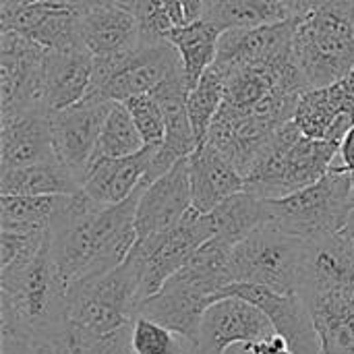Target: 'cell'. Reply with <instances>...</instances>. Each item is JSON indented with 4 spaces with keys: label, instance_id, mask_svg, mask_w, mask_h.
Wrapping results in <instances>:
<instances>
[{
    "label": "cell",
    "instance_id": "cell-1",
    "mask_svg": "<svg viewBox=\"0 0 354 354\" xmlns=\"http://www.w3.org/2000/svg\"><path fill=\"white\" fill-rule=\"evenodd\" d=\"M145 183L122 203L100 205L83 191L68 195L50 222L48 245L66 286L118 268L137 243V205Z\"/></svg>",
    "mask_w": 354,
    "mask_h": 354
},
{
    "label": "cell",
    "instance_id": "cell-2",
    "mask_svg": "<svg viewBox=\"0 0 354 354\" xmlns=\"http://www.w3.org/2000/svg\"><path fill=\"white\" fill-rule=\"evenodd\" d=\"M66 288L46 234V243L33 259L0 270L2 332L44 340L66 319Z\"/></svg>",
    "mask_w": 354,
    "mask_h": 354
},
{
    "label": "cell",
    "instance_id": "cell-3",
    "mask_svg": "<svg viewBox=\"0 0 354 354\" xmlns=\"http://www.w3.org/2000/svg\"><path fill=\"white\" fill-rule=\"evenodd\" d=\"M338 156V143L307 137L290 120L278 129L270 147L245 178V191L261 199L286 197L326 176Z\"/></svg>",
    "mask_w": 354,
    "mask_h": 354
},
{
    "label": "cell",
    "instance_id": "cell-4",
    "mask_svg": "<svg viewBox=\"0 0 354 354\" xmlns=\"http://www.w3.org/2000/svg\"><path fill=\"white\" fill-rule=\"evenodd\" d=\"M295 60L311 87H326L354 68V0H326L299 17Z\"/></svg>",
    "mask_w": 354,
    "mask_h": 354
},
{
    "label": "cell",
    "instance_id": "cell-5",
    "mask_svg": "<svg viewBox=\"0 0 354 354\" xmlns=\"http://www.w3.org/2000/svg\"><path fill=\"white\" fill-rule=\"evenodd\" d=\"M354 199L353 176L334 164L317 183L280 199H268L276 228L305 243L338 234L351 214Z\"/></svg>",
    "mask_w": 354,
    "mask_h": 354
},
{
    "label": "cell",
    "instance_id": "cell-6",
    "mask_svg": "<svg viewBox=\"0 0 354 354\" xmlns=\"http://www.w3.org/2000/svg\"><path fill=\"white\" fill-rule=\"evenodd\" d=\"M141 278L127 257L118 268L79 280L66 288V317L95 334H114L131 328L139 315Z\"/></svg>",
    "mask_w": 354,
    "mask_h": 354
},
{
    "label": "cell",
    "instance_id": "cell-7",
    "mask_svg": "<svg viewBox=\"0 0 354 354\" xmlns=\"http://www.w3.org/2000/svg\"><path fill=\"white\" fill-rule=\"evenodd\" d=\"M305 241L266 224L230 253V284L263 286L278 295H299Z\"/></svg>",
    "mask_w": 354,
    "mask_h": 354
},
{
    "label": "cell",
    "instance_id": "cell-8",
    "mask_svg": "<svg viewBox=\"0 0 354 354\" xmlns=\"http://www.w3.org/2000/svg\"><path fill=\"white\" fill-rule=\"evenodd\" d=\"M180 66V56L168 39L139 41L124 52L93 56L91 89L85 100L127 102L129 97L151 93Z\"/></svg>",
    "mask_w": 354,
    "mask_h": 354
},
{
    "label": "cell",
    "instance_id": "cell-9",
    "mask_svg": "<svg viewBox=\"0 0 354 354\" xmlns=\"http://www.w3.org/2000/svg\"><path fill=\"white\" fill-rule=\"evenodd\" d=\"M212 236L214 226L209 216L191 209L170 230L147 239H137L129 257L135 261L139 270L143 301L156 295Z\"/></svg>",
    "mask_w": 354,
    "mask_h": 354
},
{
    "label": "cell",
    "instance_id": "cell-10",
    "mask_svg": "<svg viewBox=\"0 0 354 354\" xmlns=\"http://www.w3.org/2000/svg\"><path fill=\"white\" fill-rule=\"evenodd\" d=\"M46 52H48L46 48H41L39 44L17 31H2L0 37L2 118L44 106Z\"/></svg>",
    "mask_w": 354,
    "mask_h": 354
},
{
    "label": "cell",
    "instance_id": "cell-11",
    "mask_svg": "<svg viewBox=\"0 0 354 354\" xmlns=\"http://www.w3.org/2000/svg\"><path fill=\"white\" fill-rule=\"evenodd\" d=\"M274 334L270 317L257 305L241 297H224L207 307L195 354H226L234 344L245 346Z\"/></svg>",
    "mask_w": 354,
    "mask_h": 354
},
{
    "label": "cell",
    "instance_id": "cell-12",
    "mask_svg": "<svg viewBox=\"0 0 354 354\" xmlns=\"http://www.w3.org/2000/svg\"><path fill=\"white\" fill-rule=\"evenodd\" d=\"M280 127L284 124L251 108H232L222 104L209 129L207 143L218 147L247 178L270 147Z\"/></svg>",
    "mask_w": 354,
    "mask_h": 354
},
{
    "label": "cell",
    "instance_id": "cell-13",
    "mask_svg": "<svg viewBox=\"0 0 354 354\" xmlns=\"http://www.w3.org/2000/svg\"><path fill=\"white\" fill-rule=\"evenodd\" d=\"M2 31H17L46 50L83 48L81 10L58 0H33L0 8Z\"/></svg>",
    "mask_w": 354,
    "mask_h": 354
},
{
    "label": "cell",
    "instance_id": "cell-14",
    "mask_svg": "<svg viewBox=\"0 0 354 354\" xmlns=\"http://www.w3.org/2000/svg\"><path fill=\"white\" fill-rule=\"evenodd\" d=\"M189 91L191 85L183 73V66L151 91V95L160 102L166 116V137L160 145H153V153L143 183H153L156 178L166 174L174 164L189 158L199 147L187 110Z\"/></svg>",
    "mask_w": 354,
    "mask_h": 354
},
{
    "label": "cell",
    "instance_id": "cell-15",
    "mask_svg": "<svg viewBox=\"0 0 354 354\" xmlns=\"http://www.w3.org/2000/svg\"><path fill=\"white\" fill-rule=\"evenodd\" d=\"M112 104L114 102L83 100L71 108L50 114L56 158L81 180V187L91 166L95 145Z\"/></svg>",
    "mask_w": 354,
    "mask_h": 354
},
{
    "label": "cell",
    "instance_id": "cell-16",
    "mask_svg": "<svg viewBox=\"0 0 354 354\" xmlns=\"http://www.w3.org/2000/svg\"><path fill=\"white\" fill-rule=\"evenodd\" d=\"M299 17H290L278 23L228 29L220 37L216 66L230 75L247 66H266L284 60L292 54L295 31Z\"/></svg>",
    "mask_w": 354,
    "mask_h": 354
},
{
    "label": "cell",
    "instance_id": "cell-17",
    "mask_svg": "<svg viewBox=\"0 0 354 354\" xmlns=\"http://www.w3.org/2000/svg\"><path fill=\"white\" fill-rule=\"evenodd\" d=\"M292 122L307 137L340 145L354 124V68L332 85L303 91Z\"/></svg>",
    "mask_w": 354,
    "mask_h": 354
},
{
    "label": "cell",
    "instance_id": "cell-18",
    "mask_svg": "<svg viewBox=\"0 0 354 354\" xmlns=\"http://www.w3.org/2000/svg\"><path fill=\"white\" fill-rule=\"evenodd\" d=\"M224 297H241L257 305L270 317L276 334H280L290 344L295 354H322L319 334L301 295H278L263 286L230 284L222 288L218 301Z\"/></svg>",
    "mask_w": 354,
    "mask_h": 354
},
{
    "label": "cell",
    "instance_id": "cell-19",
    "mask_svg": "<svg viewBox=\"0 0 354 354\" xmlns=\"http://www.w3.org/2000/svg\"><path fill=\"white\" fill-rule=\"evenodd\" d=\"M301 299L354 295V243L344 234H330L305 243Z\"/></svg>",
    "mask_w": 354,
    "mask_h": 354
},
{
    "label": "cell",
    "instance_id": "cell-20",
    "mask_svg": "<svg viewBox=\"0 0 354 354\" xmlns=\"http://www.w3.org/2000/svg\"><path fill=\"white\" fill-rule=\"evenodd\" d=\"M191 209L193 195L189 178V158H185L153 183H145L135 216L137 236L147 239L166 232L176 226Z\"/></svg>",
    "mask_w": 354,
    "mask_h": 354
},
{
    "label": "cell",
    "instance_id": "cell-21",
    "mask_svg": "<svg viewBox=\"0 0 354 354\" xmlns=\"http://www.w3.org/2000/svg\"><path fill=\"white\" fill-rule=\"evenodd\" d=\"M44 106L2 118V145L0 164L2 170L23 168L37 162L56 158L52 139V118Z\"/></svg>",
    "mask_w": 354,
    "mask_h": 354
},
{
    "label": "cell",
    "instance_id": "cell-22",
    "mask_svg": "<svg viewBox=\"0 0 354 354\" xmlns=\"http://www.w3.org/2000/svg\"><path fill=\"white\" fill-rule=\"evenodd\" d=\"M214 297L176 280L174 276L151 297L139 305V315L153 319L189 342L197 344L199 328Z\"/></svg>",
    "mask_w": 354,
    "mask_h": 354
},
{
    "label": "cell",
    "instance_id": "cell-23",
    "mask_svg": "<svg viewBox=\"0 0 354 354\" xmlns=\"http://www.w3.org/2000/svg\"><path fill=\"white\" fill-rule=\"evenodd\" d=\"M189 178L193 209L209 214L222 201L245 189V176L212 143H201L189 156Z\"/></svg>",
    "mask_w": 354,
    "mask_h": 354
},
{
    "label": "cell",
    "instance_id": "cell-24",
    "mask_svg": "<svg viewBox=\"0 0 354 354\" xmlns=\"http://www.w3.org/2000/svg\"><path fill=\"white\" fill-rule=\"evenodd\" d=\"M93 56L85 48L48 50L44 68V106L50 112L83 102L91 89Z\"/></svg>",
    "mask_w": 354,
    "mask_h": 354
},
{
    "label": "cell",
    "instance_id": "cell-25",
    "mask_svg": "<svg viewBox=\"0 0 354 354\" xmlns=\"http://www.w3.org/2000/svg\"><path fill=\"white\" fill-rule=\"evenodd\" d=\"M153 145L127 158H100L93 160L81 191L100 205H116L129 199L145 180Z\"/></svg>",
    "mask_w": 354,
    "mask_h": 354
},
{
    "label": "cell",
    "instance_id": "cell-26",
    "mask_svg": "<svg viewBox=\"0 0 354 354\" xmlns=\"http://www.w3.org/2000/svg\"><path fill=\"white\" fill-rule=\"evenodd\" d=\"M81 41L91 56H108L131 50L141 41L137 19L129 8L116 2L83 8Z\"/></svg>",
    "mask_w": 354,
    "mask_h": 354
},
{
    "label": "cell",
    "instance_id": "cell-27",
    "mask_svg": "<svg viewBox=\"0 0 354 354\" xmlns=\"http://www.w3.org/2000/svg\"><path fill=\"white\" fill-rule=\"evenodd\" d=\"M207 216L214 226V236L230 245L232 249L239 243H243L249 234L272 222L270 201L245 189L222 201Z\"/></svg>",
    "mask_w": 354,
    "mask_h": 354
},
{
    "label": "cell",
    "instance_id": "cell-28",
    "mask_svg": "<svg viewBox=\"0 0 354 354\" xmlns=\"http://www.w3.org/2000/svg\"><path fill=\"white\" fill-rule=\"evenodd\" d=\"M322 340V354H354V295L305 301Z\"/></svg>",
    "mask_w": 354,
    "mask_h": 354
},
{
    "label": "cell",
    "instance_id": "cell-29",
    "mask_svg": "<svg viewBox=\"0 0 354 354\" xmlns=\"http://www.w3.org/2000/svg\"><path fill=\"white\" fill-rule=\"evenodd\" d=\"M81 180L58 160L2 170L0 195H77Z\"/></svg>",
    "mask_w": 354,
    "mask_h": 354
},
{
    "label": "cell",
    "instance_id": "cell-30",
    "mask_svg": "<svg viewBox=\"0 0 354 354\" xmlns=\"http://www.w3.org/2000/svg\"><path fill=\"white\" fill-rule=\"evenodd\" d=\"M222 29L209 19L201 17L183 25H174L168 33V41L176 48L183 64V73L193 87L201 75L216 62Z\"/></svg>",
    "mask_w": 354,
    "mask_h": 354
},
{
    "label": "cell",
    "instance_id": "cell-31",
    "mask_svg": "<svg viewBox=\"0 0 354 354\" xmlns=\"http://www.w3.org/2000/svg\"><path fill=\"white\" fill-rule=\"evenodd\" d=\"M131 328L114 334H95L66 317L41 342H46L54 354H135L131 344Z\"/></svg>",
    "mask_w": 354,
    "mask_h": 354
},
{
    "label": "cell",
    "instance_id": "cell-32",
    "mask_svg": "<svg viewBox=\"0 0 354 354\" xmlns=\"http://www.w3.org/2000/svg\"><path fill=\"white\" fill-rule=\"evenodd\" d=\"M68 195H0V230L46 232Z\"/></svg>",
    "mask_w": 354,
    "mask_h": 354
},
{
    "label": "cell",
    "instance_id": "cell-33",
    "mask_svg": "<svg viewBox=\"0 0 354 354\" xmlns=\"http://www.w3.org/2000/svg\"><path fill=\"white\" fill-rule=\"evenodd\" d=\"M203 17L222 31L259 27L290 19L280 0H212L205 4Z\"/></svg>",
    "mask_w": 354,
    "mask_h": 354
},
{
    "label": "cell",
    "instance_id": "cell-34",
    "mask_svg": "<svg viewBox=\"0 0 354 354\" xmlns=\"http://www.w3.org/2000/svg\"><path fill=\"white\" fill-rule=\"evenodd\" d=\"M226 97V75L222 68L212 64L201 79L191 87L187 97V110L197 143H205L209 129Z\"/></svg>",
    "mask_w": 354,
    "mask_h": 354
},
{
    "label": "cell",
    "instance_id": "cell-35",
    "mask_svg": "<svg viewBox=\"0 0 354 354\" xmlns=\"http://www.w3.org/2000/svg\"><path fill=\"white\" fill-rule=\"evenodd\" d=\"M143 147H145V141L139 135L127 106L122 102H114L108 116H106V120H104V127H102V133H100V139H97V145H95L93 160H100V158H127V156H133V153L141 151Z\"/></svg>",
    "mask_w": 354,
    "mask_h": 354
},
{
    "label": "cell",
    "instance_id": "cell-36",
    "mask_svg": "<svg viewBox=\"0 0 354 354\" xmlns=\"http://www.w3.org/2000/svg\"><path fill=\"white\" fill-rule=\"evenodd\" d=\"M131 344L135 354H195L193 342L143 315L133 322Z\"/></svg>",
    "mask_w": 354,
    "mask_h": 354
},
{
    "label": "cell",
    "instance_id": "cell-37",
    "mask_svg": "<svg viewBox=\"0 0 354 354\" xmlns=\"http://www.w3.org/2000/svg\"><path fill=\"white\" fill-rule=\"evenodd\" d=\"M122 104L127 106L145 145H160L166 137V116L160 102L151 93H143L129 97Z\"/></svg>",
    "mask_w": 354,
    "mask_h": 354
},
{
    "label": "cell",
    "instance_id": "cell-38",
    "mask_svg": "<svg viewBox=\"0 0 354 354\" xmlns=\"http://www.w3.org/2000/svg\"><path fill=\"white\" fill-rule=\"evenodd\" d=\"M127 8L137 19L141 41L168 39V33L174 27V21L170 19L162 0H131Z\"/></svg>",
    "mask_w": 354,
    "mask_h": 354
},
{
    "label": "cell",
    "instance_id": "cell-39",
    "mask_svg": "<svg viewBox=\"0 0 354 354\" xmlns=\"http://www.w3.org/2000/svg\"><path fill=\"white\" fill-rule=\"evenodd\" d=\"M46 232H0V270L10 268L15 263H23L33 259L44 243H46Z\"/></svg>",
    "mask_w": 354,
    "mask_h": 354
},
{
    "label": "cell",
    "instance_id": "cell-40",
    "mask_svg": "<svg viewBox=\"0 0 354 354\" xmlns=\"http://www.w3.org/2000/svg\"><path fill=\"white\" fill-rule=\"evenodd\" d=\"M243 354H295V351L290 348V344L280 336H268L259 342H251L243 346Z\"/></svg>",
    "mask_w": 354,
    "mask_h": 354
},
{
    "label": "cell",
    "instance_id": "cell-41",
    "mask_svg": "<svg viewBox=\"0 0 354 354\" xmlns=\"http://www.w3.org/2000/svg\"><path fill=\"white\" fill-rule=\"evenodd\" d=\"M338 160H340V166L353 176L354 183V124L353 129L348 131V135L344 137V141L340 143V156H338Z\"/></svg>",
    "mask_w": 354,
    "mask_h": 354
},
{
    "label": "cell",
    "instance_id": "cell-42",
    "mask_svg": "<svg viewBox=\"0 0 354 354\" xmlns=\"http://www.w3.org/2000/svg\"><path fill=\"white\" fill-rule=\"evenodd\" d=\"M280 2L288 10L290 17H305V15L317 10L326 0H280Z\"/></svg>",
    "mask_w": 354,
    "mask_h": 354
},
{
    "label": "cell",
    "instance_id": "cell-43",
    "mask_svg": "<svg viewBox=\"0 0 354 354\" xmlns=\"http://www.w3.org/2000/svg\"><path fill=\"white\" fill-rule=\"evenodd\" d=\"M183 8H185V19L189 21H197L203 17L205 10V0H183Z\"/></svg>",
    "mask_w": 354,
    "mask_h": 354
},
{
    "label": "cell",
    "instance_id": "cell-44",
    "mask_svg": "<svg viewBox=\"0 0 354 354\" xmlns=\"http://www.w3.org/2000/svg\"><path fill=\"white\" fill-rule=\"evenodd\" d=\"M162 2H164V6H166V10H168L170 19L174 21V25L187 23V19H185V8H183V0H162Z\"/></svg>",
    "mask_w": 354,
    "mask_h": 354
},
{
    "label": "cell",
    "instance_id": "cell-45",
    "mask_svg": "<svg viewBox=\"0 0 354 354\" xmlns=\"http://www.w3.org/2000/svg\"><path fill=\"white\" fill-rule=\"evenodd\" d=\"M340 234H344L348 241L354 243V199H353V207H351V214H348V220L344 224V228L340 230Z\"/></svg>",
    "mask_w": 354,
    "mask_h": 354
},
{
    "label": "cell",
    "instance_id": "cell-46",
    "mask_svg": "<svg viewBox=\"0 0 354 354\" xmlns=\"http://www.w3.org/2000/svg\"><path fill=\"white\" fill-rule=\"evenodd\" d=\"M112 2H116V4H120V6H124V8L131 4V0H112Z\"/></svg>",
    "mask_w": 354,
    "mask_h": 354
},
{
    "label": "cell",
    "instance_id": "cell-47",
    "mask_svg": "<svg viewBox=\"0 0 354 354\" xmlns=\"http://www.w3.org/2000/svg\"><path fill=\"white\" fill-rule=\"evenodd\" d=\"M207 2H212V0H205V4H207Z\"/></svg>",
    "mask_w": 354,
    "mask_h": 354
}]
</instances>
